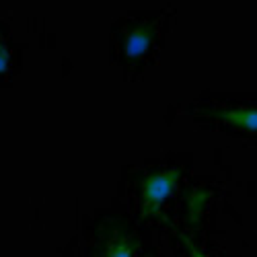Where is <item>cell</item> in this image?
Instances as JSON below:
<instances>
[{"instance_id": "2", "label": "cell", "mask_w": 257, "mask_h": 257, "mask_svg": "<svg viewBox=\"0 0 257 257\" xmlns=\"http://www.w3.org/2000/svg\"><path fill=\"white\" fill-rule=\"evenodd\" d=\"M214 119H220L226 125L232 127H241V130H249V132H257V109L253 107H222V109H214L210 113Z\"/></svg>"}, {"instance_id": "1", "label": "cell", "mask_w": 257, "mask_h": 257, "mask_svg": "<svg viewBox=\"0 0 257 257\" xmlns=\"http://www.w3.org/2000/svg\"><path fill=\"white\" fill-rule=\"evenodd\" d=\"M181 175H183V169L167 167L153 175H148L142 181V216H155V214L161 212V206L173 194Z\"/></svg>"}, {"instance_id": "4", "label": "cell", "mask_w": 257, "mask_h": 257, "mask_svg": "<svg viewBox=\"0 0 257 257\" xmlns=\"http://www.w3.org/2000/svg\"><path fill=\"white\" fill-rule=\"evenodd\" d=\"M134 255H136V241L130 234H119L105 253V257H134Z\"/></svg>"}, {"instance_id": "3", "label": "cell", "mask_w": 257, "mask_h": 257, "mask_svg": "<svg viewBox=\"0 0 257 257\" xmlns=\"http://www.w3.org/2000/svg\"><path fill=\"white\" fill-rule=\"evenodd\" d=\"M155 31H157V21H144L138 27H134L125 37V56L130 60L140 58L148 48H151L153 39H155Z\"/></svg>"}, {"instance_id": "6", "label": "cell", "mask_w": 257, "mask_h": 257, "mask_svg": "<svg viewBox=\"0 0 257 257\" xmlns=\"http://www.w3.org/2000/svg\"><path fill=\"white\" fill-rule=\"evenodd\" d=\"M181 241H183V245H185V249H187L189 257H208V255H206L202 249H198L194 243H191V239H189V237H185V234L181 237Z\"/></svg>"}, {"instance_id": "5", "label": "cell", "mask_w": 257, "mask_h": 257, "mask_svg": "<svg viewBox=\"0 0 257 257\" xmlns=\"http://www.w3.org/2000/svg\"><path fill=\"white\" fill-rule=\"evenodd\" d=\"M9 66H11V52L5 44L3 35H0V74H5L9 70Z\"/></svg>"}]
</instances>
